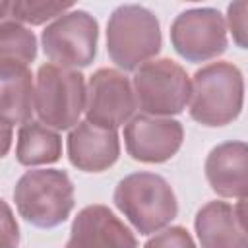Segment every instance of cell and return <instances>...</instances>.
Wrapping results in <instances>:
<instances>
[{"mask_svg": "<svg viewBox=\"0 0 248 248\" xmlns=\"http://www.w3.org/2000/svg\"><path fill=\"white\" fill-rule=\"evenodd\" d=\"M2 128H4V155L8 153V147H10V140H12V134H10V124H6V122H2Z\"/></svg>", "mask_w": 248, "mask_h": 248, "instance_id": "603a6c76", "label": "cell"}, {"mask_svg": "<svg viewBox=\"0 0 248 248\" xmlns=\"http://www.w3.org/2000/svg\"><path fill=\"white\" fill-rule=\"evenodd\" d=\"M227 29L236 46L248 48V0H234L227 6Z\"/></svg>", "mask_w": 248, "mask_h": 248, "instance_id": "d6986e66", "label": "cell"}, {"mask_svg": "<svg viewBox=\"0 0 248 248\" xmlns=\"http://www.w3.org/2000/svg\"><path fill=\"white\" fill-rule=\"evenodd\" d=\"M37 56V39L33 31L14 19L0 21V60L29 64Z\"/></svg>", "mask_w": 248, "mask_h": 248, "instance_id": "ac0fdd59", "label": "cell"}, {"mask_svg": "<svg viewBox=\"0 0 248 248\" xmlns=\"http://www.w3.org/2000/svg\"><path fill=\"white\" fill-rule=\"evenodd\" d=\"M62 157V138L43 122L29 120L19 126L16 141V159L23 167L56 163Z\"/></svg>", "mask_w": 248, "mask_h": 248, "instance_id": "2e32d148", "label": "cell"}, {"mask_svg": "<svg viewBox=\"0 0 248 248\" xmlns=\"http://www.w3.org/2000/svg\"><path fill=\"white\" fill-rule=\"evenodd\" d=\"M87 85L79 70L41 64L35 78V112L52 130H72L85 112Z\"/></svg>", "mask_w": 248, "mask_h": 248, "instance_id": "5b68a950", "label": "cell"}, {"mask_svg": "<svg viewBox=\"0 0 248 248\" xmlns=\"http://www.w3.org/2000/svg\"><path fill=\"white\" fill-rule=\"evenodd\" d=\"M138 108L132 81L114 68H99L87 81L85 120L116 130L134 118Z\"/></svg>", "mask_w": 248, "mask_h": 248, "instance_id": "9c48e42d", "label": "cell"}, {"mask_svg": "<svg viewBox=\"0 0 248 248\" xmlns=\"http://www.w3.org/2000/svg\"><path fill=\"white\" fill-rule=\"evenodd\" d=\"M227 19L215 8H190L170 23V45L188 62H207L227 50Z\"/></svg>", "mask_w": 248, "mask_h": 248, "instance_id": "ba28073f", "label": "cell"}, {"mask_svg": "<svg viewBox=\"0 0 248 248\" xmlns=\"http://www.w3.org/2000/svg\"><path fill=\"white\" fill-rule=\"evenodd\" d=\"M99 23L85 10H70L41 33L45 56L62 68H85L97 54Z\"/></svg>", "mask_w": 248, "mask_h": 248, "instance_id": "52a82bcc", "label": "cell"}, {"mask_svg": "<svg viewBox=\"0 0 248 248\" xmlns=\"http://www.w3.org/2000/svg\"><path fill=\"white\" fill-rule=\"evenodd\" d=\"M143 248H198V246L192 234L184 227L174 225V227H167L159 231L157 234H153L143 244Z\"/></svg>", "mask_w": 248, "mask_h": 248, "instance_id": "ffe728a7", "label": "cell"}, {"mask_svg": "<svg viewBox=\"0 0 248 248\" xmlns=\"http://www.w3.org/2000/svg\"><path fill=\"white\" fill-rule=\"evenodd\" d=\"M205 178L221 198H248V143L223 141L205 157Z\"/></svg>", "mask_w": 248, "mask_h": 248, "instance_id": "4fadbf2b", "label": "cell"}, {"mask_svg": "<svg viewBox=\"0 0 248 248\" xmlns=\"http://www.w3.org/2000/svg\"><path fill=\"white\" fill-rule=\"evenodd\" d=\"M194 231L202 248H248V232L240 225L234 207L221 200L207 202L198 209Z\"/></svg>", "mask_w": 248, "mask_h": 248, "instance_id": "5bb4252c", "label": "cell"}, {"mask_svg": "<svg viewBox=\"0 0 248 248\" xmlns=\"http://www.w3.org/2000/svg\"><path fill=\"white\" fill-rule=\"evenodd\" d=\"M70 163L83 172H103L120 157V140L116 130L79 120L66 140Z\"/></svg>", "mask_w": 248, "mask_h": 248, "instance_id": "7c38bea8", "label": "cell"}, {"mask_svg": "<svg viewBox=\"0 0 248 248\" xmlns=\"http://www.w3.org/2000/svg\"><path fill=\"white\" fill-rule=\"evenodd\" d=\"M234 213H236L240 225L244 227V231L248 232V198H242L240 202H236V205H234Z\"/></svg>", "mask_w": 248, "mask_h": 248, "instance_id": "7402d4cb", "label": "cell"}, {"mask_svg": "<svg viewBox=\"0 0 248 248\" xmlns=\"http://www.w3.org/2000/svg\"><path fill=\"white\" fill-rule=\"evenodd\" d=\"M112 202L140 234H153L178 215V202L170 184L155 172H132L116 188Z\"/></svg>", "mask_w": 248, "mask_h": 248, "instance_id": "6da1fadb", "label": "cell"}, {"mask_svg": "<svg viewBox=\"0 0 248 248\" xmlns=\"http://www.w3.org/2000/svg\"><path fill=\"white\" fill-rule=\"evenodd\" d=\"M72 2H52V0H14L2 2V19H14L27 25H43L48 19H58L72 10Z\"/></svg>", "mask_w": 248, "mask_h": 248, "instance_id": "e0dca14e", "label": "cell"}, {"mask_svg": "<svg viewBox=\"0 0 248 248\" xmlns=\"http://www.w3.org/2000/svg\"><path fill=\"white\" fill-rule=\"evenodd\" d=\"M64 248H138V240L107 205L93 203L74 217Z\"/></svg>", "mask_w": 248, "mask_h": 248, "instance_id": "8fae6325", "label": "cell"}, {"mask_svg": "<svg viewBox=\"0 0 248 248\" xmlns=\"http://www.w3.org/2000/svg\"><path fill=\"white\" fill-rule=\"evenodd\" d=\"M184 140V128L174 118L138 114L124 126L128 155L140 163H165L172 159Z\"/></svg>", "mask_w": 248, "mask_h": 248, "instance_id": "30bf717a", "label": "cell"}, {"mask_svg": "<svg viewBox=\"0 0 248 248\" xmlns=\"http://www.w3.org/2000/svg\"><path fill=\"white\" fill-rule=\"evenodd\" d=\"M134 93L143 114L170 118L180 114L192 99V79L170 58H153L134 72Z\"/></svg>", "mask_w": 248, "mask_h": 248, "instance_id": "8992f818", "label": "cell"}, {"mask_svg": "<svg viewBox=\"0 0 248 248\" xmlns=\"http://www.w3.org/2000/svg\"><path fill=\"white\" fill-rule=\"evenodd\" d=\"M14 202L27 223L39 229H54L74 209V184L66 170L33 169L16 182Z\"/></svg>", "mask_w": 248, "mask_h": 248, "instance_id": "277c9868", "label": "cell"}, {"mask_svg": "<svg viewBox=\"0 0 248 248\" xmlns=\"http://www.w3.org/2000/svg\"><path fill=\"white\" fill-rule=\"evenodd\" d=\"M2 209H4V217H2V248H17L19 244V227L16 223V219L12 217L10 205L6 202H2Z\"/></svg>", "mask_w": 248, "mask_h": 248, "instance_id": "44dd1931", "label": "cell"}, {"mask_svg": "<svg viewBox=\"0 0 248 248\" xmlns=\"http://www.w3.org/2000/svg\"><path fill=\"white\" fill-rule=\"evenodd\" d=\"M35 110L33 74L25 64L0 60V112L2 122L16 126L31 120Z\"/></svg>", "mask_w": 248, "mask_h": 248, "instance_id": "9a60e30c", "label": "cell"}, {"mask_svg": "<svg viewBox=\"0 0 248 248\" xmlns=\"http://www.w3.org/2000/svg\"><path fill=\"white\" fill-rule=\"evenodd\" d=\"M163 45L157 16L140 4L118 6L107 21V52L124 72L153 60Z\"/></svg>", "mask_w": 248, "mask_h": 248, "instance_id": "3957f363", "label": "cell"}, {"mask_svg": "<svg viewBox=\"0 0 248 248\" xmlns=\"http://www.w3.org/2000/svg\"><path fill=\"white\" fill-rule=\"evenodd\" d=\"M242 103L244 78L234 64L211 62L194 74L188 110L198 124L209 128L227 126L238 118Z\"/></svg>", "mask_w": 248, "mask_h": 248, "instance_id": "7a4b0ae2", "label": "cell"}]
</instances>
